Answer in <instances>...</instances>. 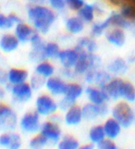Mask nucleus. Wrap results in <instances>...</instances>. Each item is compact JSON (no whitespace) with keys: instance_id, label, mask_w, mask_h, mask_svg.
<instances>
[{"instance_id":"obj_19","label":"nucleus","mask_w":135,"mask_h":149,"mask_svg":"<svg viewBox=\"0 0 135 149\" xmlns=\"http://www.w3.org/2000/svg\"><path fill=\"white\" fill-rule=\"evenodd\" d=\"M29 72L27 70L20 68H12L8 71V83L11 85L27 83Z\"/></svg>"},{"instance_id":"obj_9","label":"nucleus","mask_w":135,"mask_h":149,"mask_svg":"<svg viewBox=\"0 0 135 149\" xmlns=\"http://www.w3.org/2000/svg\"><path fill=\"white\" fill-rule=\"evenodd\" d=\"M30 43H31V47H32V50L29 53V58L31 59V61L39 63L41 61L45 60L46 58L44 53L45 43L44 42L40 33L37 32L34 33V34L30 40Z\"/></svg>"},{"instance_id":"obj_45","label":"nucleus","mask_w":135,"mask_h":149,"mask_svg":"<svg viewBox=\"0 0 135 149\" xmlns=\"http://www.w3.org/2000/svg\"><path fill=\"white\" fill-rule=\"evenodd\" d=\"M8 84V72L0 68V84L6 85Z\"/></svg>"},{"instance_id":"obj_38","label":"nucleus","mask_w":135,"mask_h":149,"mask_svg":"<svg viewBox=\"0 0 135 149\" xmlns=\"http://www.w3.org/2000/svg\"><path fill=\"white\" fill-rule=\"evenodd\" d=\"M67 7L73 11H79L85 4L84 0H66Z\"/></svg>"},{"instance_id":"obj_44","label":"nucleus","mask_w":135,"mask_h":149,"mask_svg":"<svg viewBox=\"0 0 135 149\" xmlns=\"http://www.w3.org/2000/svg\"><path fill=\"white\" fill-rule=\"evenodd\" d=\"M8 19H9V20L11 22V23L14 25V26H16L17 24H19V23H20L22 22V19H20L17 14H15V13H11V14H9V15H8Z\"/></svg>"},{"instance_id":"obj_37","label":"nucleus","mask_w":135,"mask_h":149,"mask_svg":"<svg viewBox=\"0 0 135 149\" xmlns=\"http://www.w3.org/2000/svg\"><path fill=\"white\" fill-rule=\"evenodd\" d=\"M50 8L56 11H61L67 7L66 0H47Z\"/></svg>"},{"instance_id":"obj_7","label":"nucleus","mask_w":135,"mask_h":149,"mask_svg":"<svg viewBox=\"0 0 135 149\" xmlns=\"http://www.w3.org/2000/svg\"><path fill=\"white\" fill-rule=\"evenodd\" d=\"M5 87H6L7 91H8L11 94L13 99L17 103L23 104V103L31 100V98L33 97V89L28 83H23L16 85H11L8 83L5 85Z\"/></svg>"},{"instance_id":"obj_46","label":"nucleus","mask_w":135,"mask_h":149,"mask_svg":"<svg viewBox=\"0 0 135 149\" xmlns=\"http://www.w3.org/2000/svg\"><path fill=\"white\" fill-rule=\"evenodd\" d=\"M128 0H107V2L114 7H122Z\"/></svg>"},{"instance_id":"obj_22","label":"nucleus","mask_w":135,"mask_h":149,"mask_svg":"<svg viewBox=\"0 0 135 149\" xmlns=\"http://www.w3.org/2000/svg\"><path fill=\"white\" fill-rule=\"evenodd\" d=\"M65 28L71 34L81 33L84 30V22L79 16L70 17L66 20Z\"/></svg>"},{"instance_id":"obj_51","label":"nucleus","mask_w":135,"mask_h":149,"mask_svg":"<svg viewBox=\"0 0 135 149\" xmlns=\"http://www.w3.org/2000/svg\"><path fill=\"white\" fill-rule=\"evenodd\" d=\"M0 10H1V8H0Z\"/></svg>"},{"instance_id":"obj_34","label":"nucleus","mask_w":135,"mask_h":149,"mask_svg":"<svg viewBox=\"0 0 135 149\" xmlns=\"http://www.w3.org/2000/svg\"><path fill=\"white\" fill-rule=\"evenodd\" d=\"M110 25H111V20L109 17L102 22L93 24L92 29H91V34L93 37H99L107 28H109Z\"/></svg>"},{"instance_id":"obj_2","label":"nucleus","mask_w":135,"mask_h":149,"mask_svg":"<svg viewBox=\"0 0 135 149\" xmlns=\"http://www.w3.org/2000/svg\"><path fill=\"white\" fill-rule=\"evenodd\" d=\"M77 51L79 52V59L73 68L77 75H84L89 70L100 68L102 60L99 56L84 50Z\"/></svg>"},{"instance_id":"obj_1","label":"nucleus","mask_w":135,"mask_h":149,"mask_svg":"<svg viewBox=\"0 0 135 149\" xmlns=\"http://www.w3.org/2000/svg\"><path fill=\"white\" fill-rule=\"evenodd\" d=\"M27 15L33 27L39 33H47L56 19L55 10L41 4H34L28 8Z\"/></svg>"},{"instance_id":"obj_49","label":"nucleus","mask_w":135,"mask_h":149,"mask_svg":"<svg viewBox=\"0 0 135 149\" xmlns=\"http://www.w3.org/2000/svg\"><path fill=\"white\" fill-rule=\"evenodd\" d=\"M28 1L33 4H42L45 1H46V0H28Z\"/></svg>"},{"instance_id":"obj_10","label":"nucleus","mask_w":135,"mask_h":149,"mask_svg":"<svg viewBox=\"0 0 135 149\" xmlns=\"http://www.w3.org/2000/svg\"><path fill=\"white\" fill-rule=\"evenodd\" d=\"M39 132L42 133L48 140V142L52 143H58L62 136V131L59 126V123L55 122L51 120L42 123Z\"/></svg>"},{"instance_id":"obj_47","label":"nucleus","mask_w":135,"mask_h":149,"mask_svg":"<svg viewBox=\"0 0 135 149\" xmlns=\"http://www.w3.org/2000/svg\"><path fill=\"white\" fill-rule=\"evenodd\" d=\"M7 89L6 87H4L2 84H0V100L1 99H4L5 97H6V95H7Z\"/></svg>"},{"instance_id":"obj_18","label":"nucleus","mask_w":135,"mask_h":149,"mask_svg":"<svg viewBox=\"0 0 135 149\" xmlns=\"http://www.w3.org/2000/svg\"><path fill=\"white\" fill-rule=\"evenodd\" d=\"M19 41L15 34L5 33L0 38V49L4 53H12L19 45Z\"/></svg>"},{"instance_id":"obj_50","label":"nucleus","mask_w":135,"mask_h":149,"mask_svg":"<svg viewBox=\"0 0 135 149\" xmlns=\"http://www.w3.org/2000/svg\"><path fill=\"white\" fill-rule=\"evenodd\" d=\"M128 1H131V2H133V3H135V0H128Z\"/></svg>"},{"instance_id":"obj_4","label":"nucleus","mask_w":135,"mask_h":149,"mask_svg":"<svg viewBox=\"0 0 135 149\" xmlns=\"http://www.w3.org/2000/svg\"><path fill=\"white\" fill-rule=\"evenodd\" d=\"M35 110L41 117H50L58 110V103L53 95L42 94L37 96L35 100Z\"/></svg>"},{"instance_id":"obj_15","label":"nucleus","mask_w":135,"mask_h":149,"mask_svg":"<svg viewBox=\"0 0 135 149\" xmlns=\"http://www.w3.org/2000/svg\"><path fill=\"white\" fill-rule=\"evenodd\" d=\"M58 58L63 68L73 69L79 59V52L75 47L60 50Z\"/></svg>"},{"instance_id":"obj_11","label":"nucleus","mask_w":135,"mask_h":149,"mask_svg":"<svg viewBox=\"0 0 135 149\" xmlns=\"http://www.w3.org/2000/svg\"><path fill=\"white\" fill-rule=\"evenodd\" d=\"M109 71L101 70L99 69L89 70L84 74V81L89 84H95L98 87H104L111 80Z\"/></svg>"},{"instance_id":"obj_5","label":"nucleus","mask_w":135,"mask_h":149,"mask_svg":"<svg viewBox=\"0 0 135 149\" xmlns=\"http://www.w3.org/2000/svg\"><path fill=\"white\" fill-rule=\"evenodd\" d=\"M19 124L22 130L26 134H36L40 132L41 125V116L36 110L28 111L20 118Z\"/></svg>"},{"instance_id":"obj_29","label":"nucleus","mask_w":135,"mask_h":149,"mask_svg":"<svg viewBox=\"0 0 135 149\" xmlns=\"http://www.w3.org/2000/svg\"><path fill=\"white\" fill-rule=\"evenodd\" d=\"M120 97L128 102L135 101V87L129 81H123L121 90H120Z\"/></svg>"},{"instance_id":"obj_16","label":"nucleus","mask_w":135,"mask_h":149,"mask_svg":"<svg viewBox=\"0 0 135 149\" xmlns=\"http://www.w3.org/2000/svg\"><path fill=\"white\" fill-rule=\"evenodd\" d=\"M84 120L82 109L79 105L71 106L65 113L64 122L67 126H78Z\"/></svg>"},{"instance_id":"obj_42","label":"nucleus","mask_w":135,"mask_h":149,"mask_svg":"<svg viewBox=\"0 0 135 149\" xmlns=\"http://www.w3.org/2000/svg\"><path fill=\"white\" fill-rule=\"evenodd\" d=\"M22 137L16 132H11V145L9 146V149H19L22 147Z\"/></svg>"},{"instance_id":"obj_13","label":"nucleus","mask_w":135,"mask_h":149,"mask_svg":"<svg viewBox=\"0 0 135 149\" xmlns=\"http://www.w3.org/2000/svg\"><path fill=\"white\" fill-rule=\"evenodd\" d=\"M66 81L59 77L52 76L45 80V88L48 93L53 96H62L64 95L67 89Z\"/></svg>"},{"instance_id":"obj_3","label":"nucleus","mask_w":135,"mask_h":149,"mask_svg":"<svg viewBox=\"0 0 135 149\" xmlns=\"http://www.w3.org/2000/svg\"><path fill=\"white\" fill-rule=\"evenodd\" d=\"M84 93V89L80 84L70 83L68 84L67 89L64 95L58 102V109L62 111H67L71 106L76 104L77 100L81 97Z\"/></svg>"},{"instance_id":"obj_36","label":"nucleus","mask_w":135,"mask_h":149,"mask_svg":"<svg viewBox=\"0 0 135 149\" xmlns=\"http://www.w3.org/2000/svg\"><path fill=\"white\" fill-rule=\"evenodd\" d=\"M29 84H31V86H32L33 91H37L44 87V85L45 84V79L44 77L35 73L33 76H32Z\"/></svg>"},{"instance_id":"obj_24","label":"nucleus","mask_w":135,"mask_h":149,"mask_svg":"<svg viewBox=\"0 0 135 149\" xmlns=\"http://www.w3.org/2000/svg\"><path fill=\"white\" fill-rule=\"evenodd\" d=\"M97 7L93 4H84L79 11H78V16H79L84 22L90 23L95 19V14L96 12Z\"/></svg>"},{"instance_id":"obj_8","label":"nucleus","mask_w":135,"mask_h":149,"mask_svg":"<svg viewBox=\"0 0 135 149\" xmlns=\"http://www.w3.org/2000/svg\"><path fill=\"white\" fill-rule=\"evenodd\" d=\"M18 118L15 111L6 104H0V130L11 132L17 126Z\"/></svg>"},{"instance_id":"obj_28","label":"nucleus","mask_w":135,"mask_h":149,"mask_svg":"<svg viewBox=\"0 0 135 149\" xmlns=\"http://www.w3.org/2000/svg\"><path fill=\"white\" fill-rule=\"evenodd\" d=\"M88 136H89V140L91 141V143L96 146L106 137L105 130H104V127L102 125L93 126L89 131Z\"/></svg>"},{"instance_id":"obj_14","label":"nucleus","mask_w":135,"mask_h":149,"mask_svg":"<svg viewBox=\"0 0 135 149\" xmlns=\"http://www.w3.org/2000/svg\"><path fill=\"white\" fill-rule=\"evenodd\" d=\"M84 93L89 102L96 105L105 104L107 100H109V97H108L107 94L106 93V91L98 86H88L84 90Z\"/></svg>"},{"instance_id":"obj_48","label":"nucleus","mask_w":135,"mask_h":149,"mask_svg":"<svg viewBox=\"0 0 135 149\" xmlns=\"http://www.w3.org/2000/svg\"><path fill=\"white\" fill-rule=\"evenodd\" d=\"M93 143H89V145H84V146H81V149H93Z\"/></svg>"},{"instance_id":"obj_33","label":"nucleus","mask_w":135,"mask_h":149,"mask_svg":"<svg viewBox=\"0 0 135 149\" xmlns=\"http://www.w3.org/2000/svg\"><path fill=\"white\" fill-rule=\"evenodd\" d=\"M49 143L48 140L42 134V133H36L33 136L29 142V147L32 149H42L45 148Z\"/></svg>"},{"instance_id":"obj_25","label":"nucleus","mask_w":135,"mask_h":149,"mask_svg":"<svg viewBox=\"0 0 135 149\" xmlns=\"http://www.w3.org/2000/svg\"><path fill=\"white\" fill-rule=\"evenodd\" d=\"M35 73L44 77L45 79L50 78V77L54 76L55 74V67L52 63L48 62V61L43 60L36 65Z\"/></svg>"},{"instance_id":"obj_6","label":"nucleus","mask_w":135,"mask_h":149,"mask_svg":"<svg viewBox=\"0 0 135 149\" xmlns=\"http://www.w3.org/2000/svg\"><path fill=\"white\" fill-rule=\"evenodd\" d=\"M112 116L124 128L129 127L134 120V113L126 102H119L113 107Z\"/></svg>"},{"instance_id":"obj_26","label":"nucleus","mask_w":135,"mask_h":149,"mask_svg":"<svg viewBox=\"0 0 135 149\" xmlns=\"http://www.w3.org/2000/svg\"><path fill=\"white\" fill-rule=\"evenodd\" d=\"M75 49L87 51L89 53H95L97 49V44L95 42V40H93V38L85 37V36L81 37L78 40Z\"/></svg>"},{"instance_id":"obj_12","label":"nucleus","mask_w":135,"mask_h":149,"mask_svg":"<svg viewBox=\"0 0 135 149\" xmlns=\"http://www.w3.org/2000/svg\"><path fill=\"white\" fill-rule=\"evenodd\" d=\"M82 116L85 120H95L99 117H104L108 113V107L105 104L96 105L93 103H87L81 107Z\"/></svg>"},{"instance_id":"obj_39","label":"nucleus","mask_w":135,"mask_h":149,"mask_svg":"<svg viewBox=\"0 0 135 149\" xmlns=\"http://www.w3.org/2000/svg\"><path fill=\"white\" fill-rule=\"evenodd\" d=\"M11 145V132H4L0 135V147L9 148Z\"/></svg>"},{"instance_id":"obj_35","label":"nucleus","mask_w":135,"mask_h":149,"mask_svg":"<svg viewBox=\"0 0 135 149\" xmlns=\"http://www.w3.org/2000/svg\"><path fill=\"white\" fill-rule=\"evenodd\" d=\"M120 14L129 22H135V3L127 1L121 7Z\"/></svg>"},{"instance_id":"obj_20","label":"nucleus","mask_w":135,"mask_h":149,"mask_svg":"<svg viewBox=\"0 0 135 149\" xmlns=\"http://www.w3.org/2000/svg\"><path fill=\"white\" fill-rule=\"evenodd\" d=\"M122 84H123V81L121 79L114 78V79H111L105 86L101 87V88H103L106 91V93L107 94L109 99L116 100L120 97V90H121Z\"/></svg>"},{"instance_id":"obj_41","label":"nucleus","mask_w":135,"mask_h":149,"mask_svg":"<svg viewBox=\"0 0 135 149\" xmlns=\"http://www.w3.org/2000/svg\"><path fill=\"white\" fill-rule=\"evenodd\" d=\"M14 25L9 20L8 17L0 12V30H10Z\"/></svg>"},{"instance_id":"obj_17","label":"nucleus","mask_w":135,"mask_h":149,"mask_svg":"<svg viewBox=\"0 0 135 149\" xmlns=\"http://www.w3.org/2000/svg\"><path fill=\"white\" fill-rule=\"evenodd\" d=\"M36 33V31L33 27L31 25L25 23V22H20L15 26V35L19 39V43L22 44H26L30 42L31 38Z\"/></svg>"},{"instance_id":"obj_21","label":"nucleus","mask_w":135,"mask_h":149,"mask_svg":"<svg viewBox=\"0 0 135 149\" xmlns=\"http://www.w3.org/2000/svg\"><path fill=\"white\" fill-rule=\"evenodd\" d=\"M104 130H105L106 136L110 139H116V138L119 135L121 131V125L119 124V122L115 120L114 118H110L106 120L104 123Z\"/></svg>"},{"instance_id":"obj_31","label":"nucleus","mask_w":135,"mask_h":149,"mask_svg":"<svg viewBox=\"0 0 135 149\" xmlns=\"http://www.w3.org/2000/svg\"><path fill=\"white\" fill-rule=\"evenodd\" d=\"M109 18L111 20V25L115 27L121 28V29H129L132 26V22H129V20L125 19L121 14L113 12L110 14Z\"/></svg>"},{"instance_id":"obj_30","label":"nucleus","mask_w":135,"mask_h":149,"mask_svg":"<svg viewBox=\"0 0 135 149\" xmlns=\"http://www.w3.org/2000/svg\"><path fill=\"white\" fill-rule=\"evenodd\" d=\"M80 146L79 141L71 135H65L58 143V149H78Z\"/></svg>"},{"instance_id":"obj_32","label":"nucleus","mask_w":135,"mask_h":149,"mask_svg":"<svg viewBox=\"0 0 135 149\" xmlns=\"http://www.w3.org/2000/svg\"><path fill=\"white\" fill-rule=\"evenodd\" d=\"M60 47L56 42H48L45 45L44 53L46 59H56L58 58Z\"/></svg>"},{"instance_id":"obj_23","label":"nucleus","mask_w":135,"mask_h":149,"mask_svg":"<svg viewBox=\"0 0 135 149\" xmlns=\"http://www.w3.org/2000/svg\"><path fill=\"white\" fill-rule=\"evenodd\" d=\"M106 40L110 44L116 45V47H122L125 44V33H124L123 30L121 28H114L113 30L109 31L106 35Z\"/></svg>"},{"instance_id":"obj_40","label":"nucleus","mask_w":135,"mask_h":149,"mask_svg":"<svg viewBox=\"0 0 135 149\" xmlns=\"http://www.w3.org/2000/svg\"><path fill=\"white\" fill-rule=\"evenodd\" d=\"M97 147L99 149H117L116 143L113 142V139L106 137L103 141H101L97 145Z\"/></svg>"},{"instance_id":"obj_43","label":"nucleus","mask_w":135,"mask_h":149,"mask_svg":"<svg viewBox=\"0 0 135 149\" xmlns=\"http://www.w3.org/2000/svg\"><path fill=\"white\" fill-rule=\"evenodd\" d=\"M61 75L67 79H72L77 75L75 72L74 69H68V68H63L61 70Z\"/></svg>"},{"instance_id":"obj_27","label":"nucleus","mask_w":135,"mask_h":149,"mask_svg":"<svg viewBox=\"0 0 135 149\" xmlns=\"http://www.w3.org/2000/svg\"><path fill=\"white\" fill-rule=\"evenodd\" d=\"M107 70L112 74H124L128 70V65L126 61L121 58H117L109 63Z\"/></svg>"}]
</instances>
